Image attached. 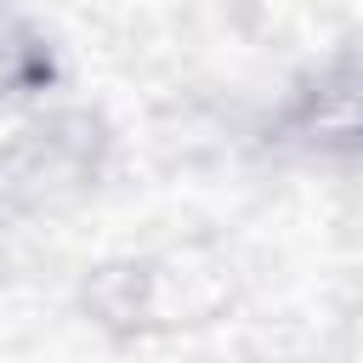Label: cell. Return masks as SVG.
Wrapping results in <instances>:
<instances>
[{"label": "cell", "mask_w": 363, "mask_h": 363, "mask_svg": "<svg viewBox=\"0 0 363 363\" xmlns=\"http://www.w3.org/2000/svg\"><path fill=\"white\" fill-rule=\"evenodd\" d=\"M51 79H57V51H51L45 28H34L17 11H0V102L34 96Z\"/></svg>", "instance_id": "obj_1"}]
</instances>
